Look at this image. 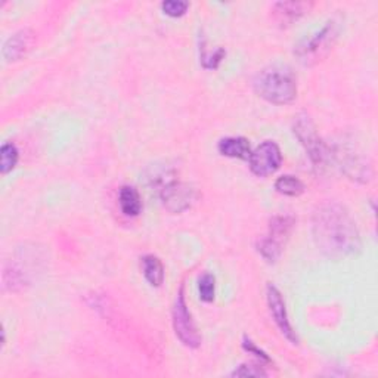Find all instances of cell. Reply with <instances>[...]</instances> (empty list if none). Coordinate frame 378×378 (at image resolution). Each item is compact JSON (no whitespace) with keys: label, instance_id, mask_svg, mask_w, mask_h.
<instances>
[{"label":"cell","instance_id":"6da1fadb","mask_svg":"<svg viewBox=\"0 0 378 378\" xmlns=\"http://www.w3.org/2000/svg\"><path fill=\"white\" fill-rule=\"evenodd\" d=\"M313 241L322 255L342 260L360 253L362 240L356 222L337 201L322 203L312 215Z\"/></svg>","mask_w":378,"mask_h":378},{"label":"cell","instance_id":"7a4b0ae2","mask_svg":"<svg viewBox=\"0 0 378 378\" xmlns=\"http://www.w3.org/2000/svg\"><path fill=\"white\" fill-rule=\"evenodd\" d=\"M253 88L264 101L275 105L291 104L297 97L296 77L291 69L284 65L263 68L255 77Z\"/></svg>","mask_w":378,"mask_h":378},{"label":"cell","instance_id":"3957f363","mask_svg":"<svg viewBox=\"0 0 378 378\" xmlns=\"http://www.w3.org/2000/svg\"><path fill=\"white\" fill-rule=\"evenodd\" d=\"M340 27L334 20L327 21L313 34L304 37L294 49V55L304 65H313L328 57L339 39Z\"/></svg>","mask_w":378,"mask_h":378},{"label":"cell","instance_id":"277c9868","mask_svg":"<svg viewBox=\"0 0 378 378\" xmlns=\"http://www.w3.org/2000/svg\"><path fill=\"white\" fill-rule=\"evenodd\" d=\"M292 132L306 149L315 167H324L331 160V151L316 132V126L307 114H299L294 120Z\"/></svg>","mask_w":378,"mask_h":378},{"label":"cell","instance_id":"5b68a950","mask_svg":"<svg viewBox=\"0 0 378 378\" xmlns=\"http://www.w3.org/2000/svg\"><path fill=\"white\" fill-rule=\"evenodd\" d=\"M172 318H173L175 334H176V337L182 342V344L189 347V349L200 347L201 335H200L197 327H195V322H194L192 315L188 309L184 285H180V288L176 294Z\"/></svg>","mask_w":378,"mask_h":378},{"label":"cell","instance_id":"8992f818","mask_svg":"<svg viewBox=\"0 0 378 378\" xmlns=\"http://www.w3.org/2000/svg\"><path fill=\"white\" fill-rule=\"evenodd\" d=\"M160 197L166 210L170 213H184L189 210L197 201L198 194L194 187L184 184V182L172 180L166 184L160 192Z\"/></svg>","mask_w":378,"mask_h":378},{"label":"cell","instance_id":"52a82bcc","mask_svg":"<svg viewBox=\"0 0 378 378\" xmlns=\"http://www.w3.org/2000/svg\"><path fill=\"white\" fill-rule=\"evenodd\" d=\"M248 161L251 172L259 177H266L274 175L281 167L283 154L275 142L266 141L250 154Z\"/></svg>","mask_w":378,"mask_h":378},{"label":"cell","instance_id":"ba28073f","mask_svg":"<svg viewBox=\"0 0 378 378\" xmlns=\"http://www.w3.org/2000/svg\"><path fill=\"white\" fill-rule=\"evenodd\" d=\"M335 157L339 158L343 172L350 179L360 182V184H367L372 179L371 163L356 148H340L335 154Z\"/></svg>","mask_w":378,"mask_h":378},{"label":"cell","instance_id":"9c48e42d","mask_svg":"<svg viewBox=\"0 0 378 378\" xmlns=\"http://www.w3.org/2000/svg\"><path fill=\"white\" fill-rule=\"evenodd\" d=\"M266 299H268V306H269V312L275 320L276 327L281 331V334L284 337L292 343L297 344L299 339L296 335V331L292 330L290 319H288V313H287V307H285V302L281 291H279L275 285L269 284L268 288H266Z\"/></svg>","mask_w":378,"mask_h":378},{"label":"cell","instance_id":"30bf717a","mask_svg":"<svg viewBox=\"0 0 378 378\" xmlns=\"http://www.w3.org/2000/svg\"><path fill=\"white\" fill-rule=\"evenodd\" d=\"M34 45V33L29 29H24L11 36L4 45L2 57L5 61H20L32 50Z\"/></svg>","mask_w":378,"mask_h":378},{"label":"cell","instance_id":"8fae6325","mask_svg":"<svg viewBox=\"0 0 378 378\" xmlns=\"http://www.w3.org/2000/svg\"><path fill=\"white\" fill-rule=\"evenodd\" d=\"M313 4L311 2H278L272 6L271 12L275 22L285 29L294 21L300 20L306 12H309Z\"/></svg>","mask_w":378,"mask_h":378},{"label":"cell","instance_id":"7c38bea8","mask_svg":"<svg viewBox=\"0 0 378 378\" xmlns=\"http://www.w3.org/2000/svg\"><path fill=\"white\" fill-rule=\"evenodd\" d=\"M219 152L222 156L231 157V158H240V160H248L250 158V144L245 137L241 136H231L222 139L217 145Z\"/></svg>","mask_w":378,"mask_h":378},{"label":"cell","instance_id":"4fadbf2b","mask_svg":"<svg viewBox=\"0 0 378 378\" xmlns=\"http://www.w3.org/2000/svg\"><path fill=\"white\" fill-rule=\"evenodd\" d=\"M119 204H120L123 215L128 217H136L142 210L141 195H139L135 187H129V185L121 187L119 192Z\"/></svg>","mask_w":378,"mask_h":378},{"label":"cell","instance_id":"5bb4252c","mask_svg":"<svg viewBox=\"0 0 378 378\" xmlns=\"http://www.w3.org/2000/svg\"><path fill=\"white\" fill-rule=\"evenodd\" d=\"M294 228V219L291 216H275L271 220L268 236L269 240L278 243L279 245H284L288 240V236Z\"/></svg>","mask_w":378,"mask_h":378},{"label":"cell","instance_id":"9a60e30c","mask_svg":"<svg viewBox=\"0 0 378 378\" xmlns=\"http://www.w3.org/2000/svg\"><path fill=\"white\" fill-rule=\"evenodd\" d=\"M142 271L144 276L149 285L160 287L164 281V266L161 260L156 256H145L142 259Z\"/></svg>","mask_w":378,"mask_h":378},{"label":"cell","instance_id":"2e32d148","mask_svg":"<svg viewBox=\"0 0 378 378\" xmlns=\"http://www.w3.org/2000/svg\"><path fill=\"white\" fill-rule=\"evenodd\" d=\"M275 189L287 195V197H299L304 192V185L300 179H297L296 176H281L276 182H275Z\"/></svg>","mask_w":378,"mask_h":378},{"label":"cell","instance_id":"e0dca14e","mask_svg":"<svg viewBox=\"0 0 378 378\" xmlns=\"http://www.w3.org/2000/svg\"><path fill=\"white\" fill-rule=\"evenodd\" d=\"M18 149L12 142H6L0 148V173L8 175L15 169V166L18 163Z\"/></svg>","mask_w":378,"mask_h":378},{"label":"cell","instance_id":"ac0fdd59","mask_svg":"<svg viewBox=\"0 0 378 378\" xmlns=\"http://www.w3.org/2000/svg\"><path fill=\"white\" fill-rule=\"evenodd\" d=\"M257 251L266 262L275 263L283 255V245L269 240L268 236H263L257 241Z\"/></svg>","mask_w":378,"mask_h":378},{"label":"cell","instance_id":"d6986e66","mask_svg":"<svg viewBox=\"0 0 378 378\" xmlns=\"http://www.w3.org/2000/svg\"><path fill=\"white\" fill-rule=\"evenodd\" d=\"M198 291L200 299L204 303H212L216 294V278L212 274H204L198 279Z\"/></svg>","mask_w":378,"mask_h":378},{"label":"cell","instance_id":"ffe728a7","mask_svg":"<svg viewBox=\"0 0 378 378\" xmlns=\"http://www.w3.org/2000/svg\"><path fill=\"white\" fill-rule=\"evenodd\" d=\"M188 8L189 4L184 2V0H167V2L161 4L163 12L172 18H179L182 15H185Z\"/></svg>","mask_w":378,"mask_h":378},{"label":"cell","instance_id":"44dd1931","mask_svg":"<svg viewBox=\"0 0 378 378\" xmlns=\"http://www.w3.org/2000/svg\"><path fill=\"white\" fill-rule=\"evenodd\" d=\"M232 377H266L268 372L264 371L263 365H255V363H243L231 372Z\"/></svg>","mask_w":378,"mask_h":378},{"label":"cell","instance_id":"7402d4cb","mask_svg":"<svg viewBox=\"0 0 378 378\" xmlns=\"http://www.w3.org/2000/svg\"><path fill=\"white\" fill-rule=\"evenodd\" d=\"M227 52L223 49H217L216 52L213 53H203L201 55V62H203V67L207 68V69H215L219 67V64L222 62V60L225 58Z\"/></svg>","mask_w":378,"mask_h":378},{"label":"cell","instance_id":"603a6c76","mask_svg":"<svg viewBox=\"0 0 378 378\" xmlns=\"http://www.w3.org/2000/svg\"><path fill=\"white\" fill-rule=\"evenodd\" d=\"M243 347H244L245 352H248L251 355H255L256 358H259L260 362H263V363H271L272 362V359L268 355H266L262 349H259L253 342H251L247 337H244V340H243Z\"/></svg>","mask_w":378,"mask_h":378}]
</instances>
